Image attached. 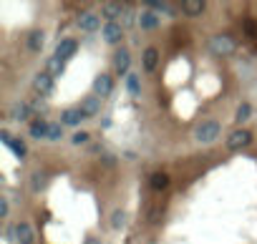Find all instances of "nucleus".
Returning <instances> with one entry per match:
<instances>
[{
  "label": "nucleus",
  "instance_id": "15",
  "mask_svg": "<svg viewBox=\"0 0 257 244\" xmlns=\"http://www.w3.org/2000/svg\"><path fill=\"white\" fill-rule=\"evenodd\" d=\"M126 10H124V5L121 3H103L101 5V15L106 18V20H109V23H119V15H124Z\"/></svg>",
  "mask_w": 257,
  "mask_h": 244
},
{
  "label": "nucleus",
  "instance_id": "16",
  "mask_svg": "<svg viewBox=\"0 0 257 244\" xmlns=\"http://www.w3.org/2000/svg\"><path fill=\"white\" fill-rule=\"evenodd\" d=\"M8 116H10L13 121H28V116H31V106L23 103V101H18V103H13V106L8 108Z\"/></svg>",
  "mask_w": 257,
  "mask_h": 244
},
{
  "label": "nucleus",
  "instance_id": "18",
  "mask_svg": "<svg viewBox=\"0 0 257 244\" xmlns=\"http://www.w3.org/2000/svg\"><path fill=\"white\" fill-rule=\"evenodd\" d=\"M48 128H51L48 121L35 119V121H31V136L33 139H48Z\"/></svg>",
  "mask_w": 257,
  "mask_h": 244
},
{
  "label": "nucleus",
  "instance_id": "7",
  "mask_svg": "<svg viewBox=\"0 0 257 244\" xmlns=\"http://www.w3.org/2000/svg\"><path fill=\"white\" fill-rule=\"evenodd\" d=\"M101 35H103L106 43L116 46V43H121V38H124V26H121V23H103Z\"/></svg>",
  "mask_w": 257,
  "mask_h": 244
},
{
  "label": "nucleus",
  "instance_id": "23",
  "mask_svg": "<svg viewBox=\"0 0 257 244\" xmlns=\"http://www.w3.org/2000/svg\"><path fill=\"white\" fill-rule=\"evenodd\" d=\"M46 184H48V174L46 171H33V176H31V189L33 191H40V189H46Z\"/></svg>",
  "mask_w": 257,
  "mask_h": 244
},
{
  "label": "nucleus",
  "instance_id": "30",
  "mask_svg": "<svg viewBox=\"0 0 257 244\" xmlns=\"http://www.w3.org/2000/svg\"><path fill=\"white\" fill-rule=\"evenodd\" d=\"M242 26H245V30H247V35H250V38H257V23H255L252 18H247Z\"/></svg>",
  "mask_w": 257,
  "mask_h": 244
},
{
  "label": "nucleus",
  "instance_id": "4",
  "mask_svg": "<svg viewBox=\"0 0 257 244\" xmlns=\"http://www.w3.org/2000/svg\"><path fill=\"white\" fill-rule=\"evenodd\" d=\"M250 144H252V134L247 128H234L227 136V149H232V151H240V149H245Z\"/></svg>",
  "mask_w": 257,
  "mask_h": 244
},
{
  "label": "nucleus",
  "instance_id": "29",
  "mask_svg": "<svg viewBox=\"0 0 257 244\" xmlns=\"http://www.w3.org/2000/svg\"><path fill=\"white\" fill-rule=\"evenodd\" d=\"M89 139H91V134H89V131H76V134L71 136V141H73L76 146H83V144H89Z\"/></svg>",
  "mask_w": 257,
  "mask_h": 244
},
{
  "label": "nucleus",
  "instance_id": "27",
  "mask_svg": "<svg viewBox=\"0 0 257 244\" xmlns=\"http://www.w3.org/2000/svg\"><path fill=\"white\" fill-rule=\"evenodd\" d=\"M111 227H114V229H124V227H126V212H124V209H116V212L111 214Z\"/></svg>",
  "mask_w": 257,
  "mask_h": 244
},
{
  "label": "nucleus",
  "instance_id": "1",
  "mask_svg": "<svg viewBox=\"0 0 257 244\" xmlns=\"http://www.w3.org/2000/svg\"><path fill=\"white\" fill-rule=\"evenodd\" d=\"M220 136H222V123L214 121V119H204V121L197 123V128H194V141H197V144H204V146L214 144Z\"/></svg>",
  "mask_w": 257,
  "mask_h": 244
},
{
  "label": "nucleus",
  "instance_id": "13",
  "mask_svg": "<svg viewBox=\"0 0 257 244\" xmlns=\"http://www.w3.org/2000/svg\"><path fill=\"white\" fill-rule=\"evenodd\" d=\"M141 65H144V71H157V65H159V51H157L154 46L144 48V53H141Z\"/></svg>",
  "mask_w": 257,
  "mask_h": 244
},
{
  "label": "nucleus",
  "instance_id": "32",
  "mask_svg": "<svg viewBox=\"0 0 257 244\" xmlns=\"http://www.w3.org/2000/svg\"><path fill=\"white\" fill-rule=\"evenodd\" d=\"M131 23H134V13L126 10V13H124V26H131Z\"/></svg>",
  "mask_w": 257,
  "mask_h": 244
},
{
  "label": "nucleus",
  "instance_id": "11",
  "mask_svg": "<svg viewBox=\"0 0 257 244\" xmlns=\"http://www.w3.org/2000/svg\"><path fill=\"white\" fill-rule=\"evenodd\" d=\"M78 108L83 111L86 119H94V116L101 114V98H98V96H86V98L78 103Z\"/></svg>",
  "mask_w": 257,
  "mask_h": 244
},
{
  "label": "nucleus",
  "instance_id": "19",
  "mask_svg": "<svg viewBox=\"0 0 257 244\" xmlns=\"http://www.w3.org/2000/svg\"><path fill=\"white\" fill-rule=\"evenodd\" d=\"M146 10H154V13H164V15H174V5H169V3H161V0H146Z\"/></svg>",
  "mask_w": 257,
  "mask_h": 244
},
{
  "label": "nucleus",
  "instance_id": "24",
  "mask_svg": "<svg viewBox=\"0 0 257 244\" xmlns=\"http://www.w3.org/2000/svg\"><path fill=\"white\" fill-rule=\"evenodd\" d=\"M252 119V106L250 103H240L237 106V114H234V121L237 123H245V121H250Z\"/></svg>",
  "mask_w": 257,
  "mask_h": 244
},
{
  "label": "nucleus",
  "instance_id": "21",
  "mask_svg": "<svg viewBox=\"0 0 257 244\" xmlns=\"http://www.w3.org/2000/svg\"><path fill=\"white\" fill-rule=\"evenodd\" d=\"M126 91L131 93L134 98H139V96H141V81H139V76H136V73H128V76H126Z\"/></svg>",
  "mask_w": 257,
  "mask_h": 244
},
{
  "label": "nucleus",
  "instance_id": "10",
  "mask_svg": "<svg viewBox=\"0 0 257 244\" xmlns=\"http://www.w3.org/2000/svg\"><path fill=\"white\" fill-rule=\"evenodd\" d=\"M76 51H78V43L73 40V38H63L58 46H56V58H61V61H68V58H73L76 56Z\"/></svg>",
  "mask_w": 257,
  "mask_h": 244
},
{
  "label": "nucleus",
  "instance_id": "33",
  "mask_svg": "<svg viewBox=\"0 0 257 244\" xmlns=\"http://www.w3.org/2000/svg\"><path fill=\"white\" fill-rule=\"evenodd\" d=\"M83 244H101V239H96V237H89V239H86Z\"/></svg>",
  "mask_w": 257,
  "mask_h": 244
},
{
  "label": "nucleus",
  "instance_id": "8",
  "mask_svg": "<svg viewBox=\"0 0 257 244\" xmlns=\"http://www.w3.org/2000/svg\"><path fill=\"white\" fill-rule=\"evenodd\" d=\"M136 23H139L141 30H157L159 23H161V18H159V13H154V10H141L139 18H136Z\"/></svg>",
  "mask_w": 257,
  "mask_h": 244
},
{
  "label": "nucleus",
  "instance_id": "2",
  "mask_svg": "<svg viewBox=\"0 0 257 244\" xmlns=\"http://www.w3.org/2000/svg\"><path fill=\"white\" fill-rule=\"evenodd\" d=\"M209 51H212V56L227 58V56H234V51H237V43H234L227 33H214L209 38Z\"/></svg>",
  "mask_w": 257,
  "mask_h": 244
},
{
  "label": "nucleus",
  "instance_id": "31",
  "mask_svg": "<svg viewBox=\"0 0 257 244\" xmlns=\"http://www.w3.org/2000/svg\"><path fill=\"white\" fill-rule=\"evenodd\" d=\"M10 204H8V196H0V216H8Z\"/></svg>",
  "mask_w": 257,
  "mask_h": 244
},
{
  "label": "nucleus",
  "instance_id": "25",
  "mask_svg": "<svg viewBox=\"0 0 257 244\" xmlns=\"http://www.w3.org/2000/svg\"><path fill=\"white\" fill-rule=\"evenodd\" d=\"M8 149L15 153L18 159H26V156H28V146H26L23 141H20V139H13V141L8 144Z\"/></svg>",
  "mask_w": 257,
  "mask_h": 244
},
{
  "label": "nucleus",
  "instance_id": "3",
  "mask_svg": "<svg viewBox=\"0 0 257 244\" xmlns=\"http://www.w3.org/2000/svg\"><path fill=\"white\" fill-rule=\"evenodd\" d=\"M33 88H35V93H40V96H53L56 81H53V76L48 71H43V73H35L33 76Z\"/></svg>",
  "mask_w": 257,
  "mask_h": 244
},
{
  "label": "nucleus",
  "instance_id": "22",
  "mask_svg": "<svg viewBox=\"0 0 257 244\" xmlns=\"http://www.w3.org/2000/svg\"><path fill=\"white\" fill-rule=\"evenodd\" d=\"M46 71L56 78V76H63V71H66V61H61V58H48V65H46Z\"/></svg>",
  "mask_w": 257,
  "mask_h": 244
},
{
  "label": "nucleus",
  "instance_id": "9",
  "mask_svg": "<svg viewBox=\"0 0 257 244\" xmlns=\"http://www.w3.org/2000/svg\"><path fill=\"white\" fill-rule=\"evenodd\" d=\"M13 229H15V242L18 244H33L35 242V232L28 221H18Z\"/></svg>",
  "mask_w": 257,
  "mask_h": 244
},
{
  "label": "nucleus",
  "instance_id": "17",
  "mask_svg": "<svg viewBox=\"0 0 257 244\" xmlns=\"http://www.w3.org/2000/svg\"><path fill=\"white\" fill-rule=\"evenodd\" d=\"M182 13L189 15V18H197V15L204 13V3H202V0H184V3H182Z\"/></svg>",
  "mask_w": 257,
  "mask_h": 244
},
{
  "label": "nucleus",
  "instance_id": "28",
  "mask_svg": "<svg viewBox=\"0 0 257 244\" xmlns=\"http://www.w3.org/2000/svg\"><path fill=\"white\" fill-rule=\"evenodd\" d=\"M63 136V123H51L48 128V141H61Z\"/></svg>",
  "mask_w": 257,
  "mask_h": 244
},
{
  "label": "nucleus",
  "instance_id": "20",
  "mask_svg": "<svg viewBox=\"0 0 257 244\" xmlns=\"http://www.w3.org/2000/svg\"><path fill=\"white\" fill-rule=\"evenodd\" d=\"M43 46H46V33H43V30H33L28 35V48L33 53H38V51H43Z\"/></svg>",
  "mask_w": 257,
  "mask_h": 244
},
{
  "label": "nucleus",
  "instance_id": "12",
  "mask_svg": "<svg viewBox=\"0 0 257 244\" xmlns=\"http://www.w3.org/2000/svg\"><path fill=\"white\" fill-rule=\"evenodd\" d=\"M128 65H131V53H128L126 48L116 51L114 53V71L119 76H128Z\"/></svg>",
  "mask_w": 257,
  "mask_h": 244
},
{
  "label": "nucleus",
  "instance_id": "26",
  "mask_svg": "<svg viewBox=\"0 0 257 244\" xmlns=\"http://www.w3.org/2000/svg\"><path fill=\"white\" fill-rule=\"evenodd\" d=\"M166 186H169V176H166L164 171H157V174H152V189L161 191V189H166Z\"/></svg>",
  "mask_w": 257,
  "mask_h": 244
},
{
  "label": "nucleus",
  "instance_id": "5",
  "mask_svg": "<svg viewBox=\"0 0 257 244\" xmlns=\"http://www.w3.org/2000/svg\"><path fill=\"white\" fill-rule=\"evenodd\" d=\"M78 28H81L83 33H96V30H101V28H103V26H101V15L94 13V10L81 13V15H78Z\"/></svg>",
  "mask_w": 257,
  "mask_h": 244
},
{
  "label": "nucleus",
  "instance_id": "14",
  "mask_svg": "<svg viewBox=\"0 0 257 244\" xmlns=\"http://www.w3.org/2000/svg\"><path fill=\"white\" fill-rule=\"evenodd\" d=\"M86 116H83V111L76 106V108H66L61 114V123L63 126H81V121H83Z\"/></svg>",
  "mask_w": 257,
  "mask_h": 244
},
{
  "label": "nucleus",
  "instance_id": "6",
  "mask_svg": "<svg viewBox=\"0 0 257 244\" xmlns=\"http://www.w3.org/2000/svg\"><path fill=\"white\" fill-rule=\"evenodd\" d=\"M111 93H114V78L109 73H98L94 78V96L106 98V96H111Z\"/></svg>",
  "mask_w": 257,
  "mask_h": 244
}]
</instances>
